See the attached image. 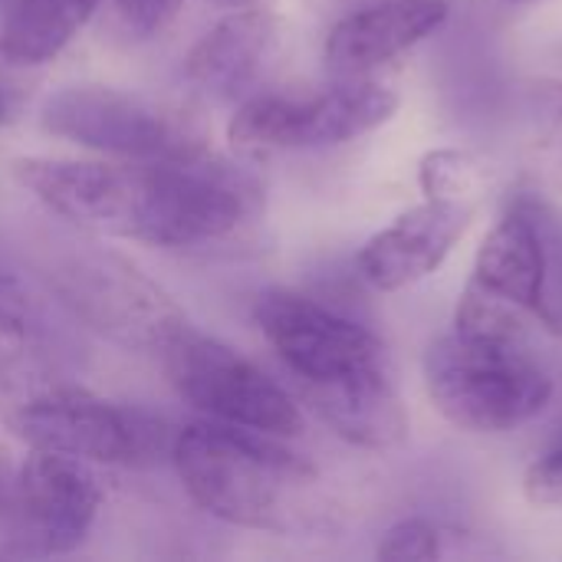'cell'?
I'll return each mask as SVG.
<instances>
[{"label":"cell","mask_w":562,"mask_h":562,"mask_svg":"<svg viewBox=\"0 0 562 562\" xmlns=\"http://www.w3.org/2000/svg\"><path fill=\"white\" fill-rule=\"evenodd\" d=\"M13 175L56 217L155 247H201L263 211V184L207 148L165 161L20 158Z\"/></svg>","instance_id":"6da1fadb"},{"label":"cell","mask_w":562,"mask_h":562,"mask_svg":"<svg viewBox=\"0 0 562 562\" xmlns=\"http://www.w3.org/2000/svg\"><path fill=\"white\" fill-rule=\"evenodd\" d=\"M171 461L191 501L231 527L293 533L306 524L316 468L277 435L201 422L175 435Z\"/></svg>","instance_id":"7a4b0ae2"},{"label":"cell","mask_w":562,"mask_h":562,"mask_svg":"<svg viewBox=\"0 0 562 562\" xmlns=\"http://www.w3.org/2000/svg\"><path fill=\"white\" fill-rule=\"evenodd\" d=\"M425 389L438 415L471 435H504L553 402L550 372L530 346L477 342L458 333L425 352Z\"/></svg>","instance_id":"3957f363"},{"label":"cell","mask_w":562,"mask_h":562,"mask_svg":"<svg viewBox=\"0 0 562 562\" xmlns=\"http://www.w3.org/2000/svg\"><path fill=\"white\" fill-rule=\"evenodd\" d=\"M10 428L33 451H56L92 464L145 468L171 458V425L151 412L109 402L76 385H43L7 408Z\"/></svg>","instance_id":"277c9868"},{"label":"cell","mask_w":562,"mask_h":562,"mask_svg":"<svg viewBox=\"0 0 562 562\" xmlns=\"http://www.w3.org/2000/svg\"><path fill=\"white\" fill-rule=\"evenodd\" d=\"M395 112V89L352 76L319 92H250L237 105L227 135L234 145L254 151L329 148L375 132Z\"/></svg>","instance_id":"5b68a950"},{"label":"cell","mask_w":562,"mask_h":562,"mask_svg":"<svg viewBox=\"0 0 562 562\" xmlns=\"http://www.w3.org/2000/svg\"><path fill=\"white\" fill-rule=\"evenodd\" d=\"M40 125L56 138L119 161H165L207 148L178 109L112 86H66L46 95Z\"/></svg>","instance_id":"8992f818"},{"label":"cell","mask_w":562,"mask_h":562,"mask_svg":"<svg viewBox=\"0 0 562 562\" xmlns=\"http://www.w3.org/2000/svg\"><path fill=\"white\" fill-rule=\"evenodd\" d=\"M161 359L175 392L211 422L277 438L303 431V412L293 395L227 342L188 326Z\"/></svg>","instance_id":"52a82bcc"},{"label":"cell","mask_w":562,"mask_h":562,"mask_svg":"<svg viewBox=\"0 0 562 562\" xmlns=\"http://www.w3.org/2000/svg\"><path fill=\"white\" fill-rule=\"evenodd\" d=\"M66 306L99 336L135 352H165L191 323L135 263L115 254L69 260L59 270Z\"/></svg>","instance_id":"ba28073f"},{"label":"cell","mask_w":562,"mask_h":562,"mask_svg":"<svg viewBox=\"0 0 562 562\" xmlns=\"http://www.w3.org/2000/svg\"><path fill=\"white\" fill-rule=\"evenodd\" d=\"M254 316L270 349L303 382V389L333 385L389 369L385 346L369 326L310 296L290 290H267L257 300Z\"/></svg>","instance_id":"9c48e42d"},{"label":"cell","mask_w":562,"mask_h":562,"mask_svg":"<svg viewBox=\"0 0 562 562\" xmlns=\"http://www.w3.org/2000/svg\"><path fill=\"white\" fill-rule=\"evenodd\" d=\"M102 507V491L86 461L33 451L13 481V501L3 527L7 553L63 557L72 553L92 530Z\"/></svg>","instance_id":"30bf717a"},{"label":"cell","mask_w":562,"mask_h":562,"mask_svg":"<svg viewBox=\"0 0 562 562\" xmlns=\"http://www.w3.org/2000/svg\"><path fill=\"white\" fill-rule=\"evenodd\" d=\"M468 224L471 204L425 198L362 244L356 257L359 277L379 293L408 290L441 270Z\"/></svg>","instance_id":"8fae6325"},{"label":"cell","mask_w":562,"mask_h":562,"mask_svg":"<svg viewBox=\"0 0 562 562\" xmlns=\"http://www.w3.org/2000/svg\"><path fill=\"white\" fill-rule=\"evenodd\" d=\"M451 13V0H379L342 16L323 46L333 76L352 79L392 63L435 36Z\"/></svg>","instance_id":"7c38bea8"},{"label":"cell","mask_w":562,"mask_h":562,"mask_svg":"<svg viewBox=\"0 0 562 562\" xmlns=\"http://www.w3.org/2000/svg\"><path fill=\"white\" fill-rule=\"evenodd\" d=\"M280 20L263 7H240L217 20L188 53L184 79L217 102L247 99L280 49Z\"/></svg>","instance_id":"4fadbf2b"},{"label":"cell","mask_w":562,"mask_h":562,"mask_svg":"<svg viewBox=\"0 0 562 562\" xmlns=\"http://www.w3.org/2000/svg\"><path fill=\"white\" fill-rule=\"evenodd\" d=\"M310 408L329 431L366 451H392L408 441V412L395 392L392 369L303 389Z\"/></svg>","instance_id":"5bb4252c"},{"label":"cell","mask_w":562,"mask_h":562,"mask_svg":"<svg viewBox=\"0 0 562 562\" xmlns=\"http://www.w3.org/2000/svg\"><path fill=\"white\" fill-rule=\"evenodd\" d=\"M471 280L524 306L543 326L557 329V319L547 303V247L530 214L510 211L484 234Z\"/></svg>","instance_id":"9a60e30c"},{"label":"cell","mask_w":562,"mask_h":562,"mask_svg":"<svg viewBox=\"0 0 562 562\" xmlns=\"http://www.w3.org/2000/svg\"><path fill=\"white\" fill-rule=\"evenodd\" d=\"M102 0H16L7 13L0 49L20 66H43L59 56L89 23Z\"/></svg>","instance_id":"2e32d148"},{"label":"cell","mask_w":562,"mask_h":562,"mask_svg":"<svg viewBox=\"0 0 562 562\" xmlns=\"http://www.w3.org/2000/svg\"><path fill=\"white\" fill-rule=\"evenodd\" d=\"M537 316L524 306L484 290L481 283L468 280L464 293L458 296L454 310V333L477 342H501V346H530V323ZM540 323V319H537Z\"/></svg>","instance_id":"e0dca14e"},{"label":"cell","mask_w":562,"mask_h":562,"mask_svg":"<svg viewBox=\"0 0 562 562\" xmlns=\"http://www.w3.org/2000/svg\"><path fill=\"white\" fill-rule=\"evenodd\" d=\"M418 188L428 201L468 204V198L481 188V165L471 151L435 148L418 165Z\"/></svg>","instance_id":"ac0fdd59"},{"label":"cell","mask_w":562,"mask_h":562,"mask_svg":"<svg viewBox=\"0 0 562 562\" xmlns=\"http://www.w3.org/2000/svg\"><path fill=\"white\" fill-rule=\"evenodd\" d=\"M379 560H438L441 557V533L425 517L398 520L385 530L379 543Z\"/></svg>","instance_id":"d6986e66"},{"label":"cell","mask_w":562,"mask_h":562,"mask_svg":"<svg viewBox=\"0 0 562 562\" xmlns=\"http://www.w3.org/2000/svg\"><path fill=\"white\" fill-rule=\"evenodd\" d=\"M30 333H33V300L26 286L16 277L0 273V356L20 352Z\"/></svg>","instance_id":"ffe728a7"},{"label":"cell","mask_w":562,"mask_h":562,"mask_svg":"<svg viewBox=\"0 0 562 562\" xmlns=\"http://www.w3.org/2000/svg\"><path fill=\"white\" fill-rule=\"evenodd\" d=\"M540 145L562 161V82H537L527 99Z\"/></svg>","instance_id":"44dd1931"},{"label":"cell","mask_w":562,"mask_h":562,"mask_svg":"<svg viewBox=\"0 0 562 562\" xmlns=\"http://www.w3.org/2000/svg\"><path fill=\"white\" fill-rule=\"evenodd\" d=\"M524 494L533 507L562 510V438L524 471Z\"/></svg>","instance_id":"7402d4cb"},{"label":"cell","mask_w":562,"mask_h":562,"mask_svg":"<svg viewBox=\"0 0 562 562\" xmlns=\"http://www.w3.org/2000/svg\"><path fill=\"white\" fill-rule=\"evenodd\" d=\"M122 20L128 23V30L142 33V36H155L161 33L181 10L184 0H115Z\"/></svg>","instance_id":"603a6c76"},{"label":"cell","mask_w":562,"mask_h":562,"mask_svg":"<svg viewBox=\"0 0 562 562\" xmlns=\"http://www.w3.org/2000/svg\"><path fill=\"white\" fill-rule=\"evenodd\" d=\"M20 63H13L3 49H0V128L7 122H13L20 102H23V79H20Z\"/></svg>","instance_id":"cb8c5ba5"},{"label":"cell","mask_w":562,"mask_h":562,"mask_svg":"<svg viewBox=\"0 0 562 562\" xmlns=\"http://www.w3.org/2000/svg\"><path fill=\"white\" fill-rule=\"evenodd\" d=\"M13 481H16V468L7 461V454L0 451V537L7 527V514H10V501H13Z\"/></svg>","instance_id":"d4e9b609"},{"label":"cell","mask_w":562,"mask_h":562,"mask_svg":"<svg viewBox=\"0 0 562 562\" xmlns=\"http://www.w3.org/2000/svg\"><path fill=\"white\" fill-rule=\"evenodd\" d=\"M221 7H231V10H240V7H260L263 0H214Z\"/></svg>","instance_id":"484cf974"},{"label":"cell","mask_w":562,"mask_h":562,"mask_svg":"<svg viewBox=\"0 0 562 562\" xmlns=\"http://www.w3.org/2000/svg\"><path fill=\"white\" fill-rule=\"evenodd\" d=\"M510 3H533V0H510Z\"/></svg>","instance_id":"4316f807"}]
</instances>
